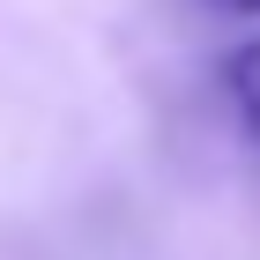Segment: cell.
<instances>
[{"mask_svg":"<svg viewBox=\"0 0 260 260\" xmlns=\"http://www.w3.org/2000/svg\"><path fill=\"white\" fill-rule=\"evenodd\" d=\"M223 89H231V104H238V119L260 134V38L223 60Z\"/></svg>","mask_w":260,"mask_h":260,"instance_id":"6da1fadb","label":"cell"},{"mask_svg":"<svg viewBox=\"0 0 260 260\" xmlns=\"http://www.w3.org/2000/svg\"><path fill=\"white\" fill-rule=\"evenodd\" d=\"M216 8H231V15H260V0H216Z\"/></svg>","mask_w":260,"mask_h":260,"instance_id":"7a4b0ae2","label":"cell"}]
</instances>
